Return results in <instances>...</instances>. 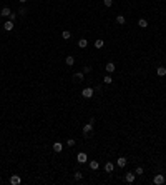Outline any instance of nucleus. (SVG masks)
<instances>
[{
    "label": "nucleus",
    "mask_w": 166,
    "mask_h": 185,
    "mask_svg": "<svg viewBox=\"0 0 166 185\" xmlns=\"http://www.w3.org/2000/svg\"><path fill=\"white\" fill-rule=\"evenodd\" d=\"M153 183H154V185H163V183H164V175H163V173H158V175H154Z\"/></svg>",
    "instance_id": "2"
},
{
    "label": "nucleus",
    "mask_w": 166,
    "mask_h": 185,
    "mask_svg": "<svg viewBox=\"0 0 166 185\" xmlns=\"http://www.w3.org/2000/svg\"><path fill=\"white\" fill-rule=\"evenodd\" d=\"M10 13H12V10H10L8 7H3L2 12H0V15H2V17H10Z\"/></svg>",
    "instance_id": "11"
},
{
    "label": "nucleus",
    "mask_w": 166,
    "mask_h": 185,
    "mask_svg": "<svg viewBox=\"0 0 166 185\" xmlns=\"http://www.w3.org/2000/svg\"><path fill=\"white\" fill-rule=\"evenodd\" d=\"M103 82H105V83H111V82H113V79H111V75H110V73H108V75L103 79Z\"/></svg>",
    "instance_id": "23"
},
{
    "label": "nucleus",
    "mask_w": 166,
    "mask_h": 185,
    "mask_svg": "<svg viewBox=\"0 0 166 185\" xmlns=\"http://www.w3.org/2000/svg\"><path fill=\"white\" fill-rule=\"evenodd\" d=\"M93 94H95V90L91 87H86V88H83V90H82L83 98H91V97H93Z\"/></svg>",
    "instance_id": "1"
},
{
    "label": "nucleus",
    "mask_w": 166,
    "mask_h": 185,
    "mask_svg": "<svg viewBox=\"0 0 166 185\" xmlns=\"http://www.w3.org/2000/svg\"><path fill=\"white\" fill-rule=\"evenodd\" d=\"M65 63H66L68 67H73V65H75V57H73V55H68V57L65 58Z\"/></svg>",
    "instance_id": "9"
},
{
    "label": "nucleus",
    "mask_w": 166,
    "mask_h": 185,
    "mask_svg": "<svg viewBox=\"0 0 166 185\" xmlns=\"http://www.w3.org/2000/svg\"><path fill=\"white\" fill-rule=\"evenodd\" d=\"M116 165H118V167H121V169H123V167L126 165V158H125V157H120L118 160H116Z\"/></svg>",
    "instance_id": "13"
},
{
    "label": "nucleus",
    "mask_w": 166,
    "mask_h": 185,
    "mask_svg": "<svg viewBox=\"0 0 166 185\" xmlns=\"http://www.w3.org/2000/svg\"><path fill=\"white\" fill-rule=\"evenodd\" d=\"M156 73H158L160 77H164V75H166V67H158V69H156Z\"/></svg>",
    "instance_id": "14"
},
{
    "label": "nucleus",
    "mask_w": 166,
    "mask_h": 185,
    "mask_svg": "<svg viewBox=\"0 0 166 185\" xmlns=\"http://www.w3.org/2000/svg\"><path fill=\"white\" fill-rule=\"evenodd\" d=\"M10 183H12V185H20V183H22L20 175H12V177H10Z\"/></svg>",
    "instance_id": "5"
},
{
    "label": "nucleus",
    "mask_w": 166,
    "mask_h": 185,
    "mask_svg": "<svg viewBox=\"0 0 166 185\" xmlns=\"http://www.w3.org/2000/svg\"><path fill=\"white\" fill-rule=\"evenodd\" d=\"M0 20H2V15H0Z\"/></svg>",
    "instance_id": "32"
},
{
    "label": "nucleus",
    "mask_w": 166,
    "mask_h": 185,
    "mask_svg": "<svg viewBox=\"0 0 166 185\" xmlns=\"http://www.w3.org/2000/svg\"><path fill=\"white\" fill-rule=\"evenodd\" d=\"M86 45H88V40H86V38H80V40H78V47H80V48H85Z\"/></svg>",
    "instance_id": "17"
},
{
    "label": "nucleus",
    "mask_w": 166,
    "mask_h": 185,
    "mask_svg": "<svg viewBox=\"0 0 166 185\" xmlns=\"http://www.w3.org/2000/svg\"><path fill=\"white\" fill-rule=\"evenodd\" d=\"M8 20H12V22H15V20H17V13H10Z\"/></svg>",
    "instance_id": "28"
},
{
    "label": "nucleus",
    "mask_w": 166,
    "mask_h": 185,
    "mask_svg": "<svg viewBox=\"0 0 166 185\" xmlns=\"http://www.w3.org/2000/svg\"><path fill=\"white\" fill-rule=\"evenodd\" d=\"M66 145H68V147H73V145H75V140H73V138H68V142H66Z\"/></svg>",
    "instance_id": "26"
},
{
    "label": "nucleus",
    "mask_w": 166,
    "mask_h": 185,
    "mask_svg": "<svg viewBox=\"0 0 166 185\" xmlns=\"http://www.w3.org/2000/svg\"><path fill=\"white\" fill-rule=\"evenodd\" d=\"M62 37H63V38H65V40H68V38H70V37H72V33H70V32H68V30H65V32H63V33H62Z\"/></svg>",
    "instance_id": "21"
},
{
    "label": "nucleus",
    "mask_w": 166,
    "mask_h": 185,
    "mask_svg": "<svg viewBox=\"0 0 166 185\" xmlns=\"http://www.w3.org/2000/svg\"><path fill=\"white\" fill-rule=\"evenodd\" d=\"M3 30L5 32H12L13 30V22L12 20H7V22L3 23Z\"/></svg>",
    "instance_id": "7"
},
{
    "label": "nucleus",
    "mask_w": 166,
    "mask_h": 185,
    "mask_svg": "<svg viewBox=\"0 0 166 185\" xmlns=\"http://www.w3.org/2000/svg\"><path fill=\"white\" fill-rule=\"evenodd\" d=\"M0 182H2V179H0Z\"/></svg>",
    "instance_id": "33"
},
{
    "label": "nucleus",
    "mask_w": 166,
    "mask_h": 185,
    "mask_svg": "<svg viewBox=\"0 0 166 185\" xmlns=\"http://www.w3.org/2000/svg\"><path fill=\"white\" fill-rule=\"evenodd\" d=\"M125 22H126V19H125L123 15H118V17H116V23H120V25H123Z\"/></svg>",
    "instance_id": "20"
},
{
    "label": "nucleus",
    "mask_w": 166,
    "mask_h": 185,
    "mask_svg": "<svg viewBox=\"0 0 166 185\" xmlns=\"http://www.w3.org/2000/svg\"><path fill=\"white\" fill-rule=\"evenodd\" d=\"M86 160H88V155L85 154V152H80V154L76 155V162H78V163H85Z\"/></svg>",
    "instance_id": "3"
},
{
    "label": "nucleus",
    "mask_w": 166,
    "mask_h": 185,
    "mask_svg": "<svg viewBox=\"0 0 166 185\" xmlns=\"http://www.w3.org/2000/svg\"><path fill=\"white\" fill-rule=\"evenodd\" d=\"M91 72V67H83V73H90Z\"/></svg>",
    "instance_id": "29"
},
{
    "label": "nucleus",
    "mask_w": 166,
    "mask_h": 185,
    "mask_svg": "<svg viewBox=\"0 0 166 185\" xmlns=\"http://www.w3.org/2000/svg\"><path fill=\"white\" fill-rule=\"evenodd\" d=\"M143 172H144V170H143V167H138V169H136V175H143Z\"/></svg>",
    "instance_id": "25"
},
{
    "label": "nucleus",
    "mask_w": 166,
    "mask_h": 185,
    "mask_svg": "<svg viewBox=\"0 0 166 185\" xmlns=\"http://www.w3.org/2000/svg\"><path fill=\"white\" fill-rule=\"evenodd\" d=\"M83 77H85V73H83V72H76L75 75H73V79L78 82V80H83Z\"/></svg>",
    "instance_id": "18"
},
{
    "label": "nucleus",
    "mask_w": 166,
    "mask_h": 185,
    "mask_svg": "<svg viewBox=\"0 0 166 185\" xmlns=\"http://www.w3.org/2000/svg\"><path fill=\"white\" fill-rule=\"evenodd\" d=\"M18 2H20V3H25V2H27V0H18Z\"/></svg>",
    "instance_id": "31"
},
{
    "label": "nucleus",
    "mask_w": 166,
    "mask_h": 185,
    "mask_svg": "<svg viewBox=\"0 0 166 185\" xmlns=\"http://www.w3.org/2000/svg\"><path fill=\"white\" fill-rule=\"evenodd\" d=\"M125 179H126V182H128V183H133V182H135V179H136V173L135 172H128Z\"/></svg>",
    "instance_id": "6"
},
{
    "label": "nucleus",
    "mask_w": 166,
    "mask_h": 185,
    "mask_svg": "<svg viewBox=\"0 0 166 185\" xmlns=\"http://www.w3.org/2000/svg\"><path fill=\"white\" fill-rule=\"evenodd\" d=\"M105 40H95V48H103Z\"/></svg>",
    "instance_id": "19"
},
{
    "label": "nucleus",
    "mask_w": 166,
    "mask_h": 185,
    "mask_svg": "<svg viewBox=\"0 0 166 185\" xmlns=\"http://www.w3.org/2000/svg\"><path fill=\"white\" fill-rule=\"evenodd\" d=\"M115 69H116V65H115L113 62H108V63H106V67H105V70H106L108 73H113V72H115Z\"/></svg>",
    "instance_id": "8"
},
{
    "label": "nucleus",
    "mask_w": 166,
    "mask_h": 185,
    "mask_svg": "<svg viewBox=\"0 0 166 185\" xmlns=\"http://www.w3.org/2000/svg\"><path fill=\"white\" fill-rule=\"evenodd\" d=\"M83 179V172H75V180H82Z\"/></svg>",
    "instance_id": "22"
},
{
    "label": "nucleus",
    "mask_w": 166,
    "mask_h": 185,
    "mask_svg": "<svg viewBox=\"0 0 166 185\" xmlns=\"http://www.w3.org/2000/svg\"><path fill=\"white\" fill-rule=\"evenodd\" d=\"M90 169L91 170H98V169H100V163H98L96 160H91V162H90Z\"/></svg>",
    "instance_id": "15"
},
{
    "label": "nucleus",
    "mask_w": 166,
    "mask_h": 185,
    "mask_svg": "<svg viewBox=\"0 0 166 185\" xmlns=\"http://www.w3.org/2000/svg\"><path fill=\"white\" fill-rule=\"evenodd\" d=\"M95 92H98V94H101V85H96V88H95Z\"/></svg>",
    "instance_id": "30"
},
{
    "label": "nucleus",
    "mask_w": 166,
    "mask_h": 185,
    "mask_svg": "<svg viewBox=\"0 0 166 185\" xmlns=\"http://www.w3.org/2000/svg\"><path fill=\"white\" fill-rule=\"evenodd\" d=\"M103 5L105 7H111L113 5V0H103Z\"/></svg>",
    "instance_id": "24"
},
{
    "label": "nucleus",
    "mask_w": 166,
    "mask_h": 185,
    "mask_svg": "<svg viewBox=\"0 0 166 185\" xmlns=\"http://www.w3.org/2000/svg\"><path fill=\"white\" fill-rule=\"evenodd\" d=\"M91 130H93V123H90V122H88V123H85V125H83V133L86 135V137L90 135Z\"/></svg>",
    "instance_id": "4"
},
{
    "label": "nucleus",
    "mask_w": 166,
    "mask_h": 185,
    "mask_svg": "<svg viewBox=\"0 0 166 185\" xmlns=\"http://www.w3.org/2000/svg\"><path fill=\"white\" fill-rule=\"evenodd\" d=\"M18 13H20V15H27V9H25V7H22V9L18 10Z\"/></svg>",
    "instance_id": "27"
},
{
    "label": "nucleus",
    "mask_w": 166,
    "mask_h": 185,
    "mask_svg": "<svg viewBox=\"0 0 166 185\" xmlns=\"http://www.w3.org/2000/svg\"><path fill=\"white\" fill-rule=\"evenodd\" d=\"M113 169H115V163H111V162H106V163H105V170H106L108 173H111Z\"/></svg>",
    "instance_id": "12"
},
{
    "label": "nucleus",
    "mask_w": 166,
    "mask_h": 185,
    "mask_svg": "<svg viewBox=\"0 0 166 185\" xmlns=\"http://www.w3.org/2000/svg\"><path fill=\"white\" fill-rule=\"evenodd\" d=\"M53 150L56 152V154H60V152L63 150V144H62V142H55V144H53Z\"/></svg>",
    "instance_id": "10"
},
{
    "label": "nucleus",
    "mask_w": 166,
    "mask_h": 185,
    "mask_svg": "<svg viewBox=\"0 0 166 185\" xmlns=\"http://www.w3.org/2000/svg\"><path fill=\"white\" fill-rule=\"evenodd\" d=\"M138 27H140V28H146V27H148V20L140 19V20H138Z\"/></svg>",
    "instance_id": "16"
}]
</instances>
